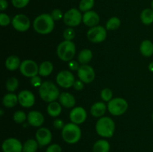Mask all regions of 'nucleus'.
<instances>
[{"mask_svg":"<svg viewBox=\"0 0 153 152\" xmlns=\"http://www.w3.org/2000/svg\"><path fill=\"white\" fill-rule=\"evenodd\" d=\"M33 28L37 33L43 35L50 34L55 28V20L51 14L42 13L34 19Z\"/></svg>","mask_w":153,"mask_h":152,"instance_id":"1","label":"nucleus"},{"mask_svg":"<svg viewBox=\"0 0 153 152\" xmlns=\"http://www.w3.org/2000/svg\"><path fill=\"white\" fill-rule=\"evenodd\" d=\"M39 95L45 102L55 101L60 96V92L56 85L52 81H44L38 89Z\"/></svg>","mask_w":153,"mask_h":152,"instance_id":"2","label":"nucleus"},{"mask_svg":"<svg viewBox=\"0 0 153 152\" xmlns=\"http://www.w3.org/2000/svg\"><path fill=\"white\" fill-rule=\"evenodd\" d=\"M95 128L99 136L104 138H111L114 134L115 123L111 118L102 116L97 120Z\"/></svg>","mask_w":153,"mask_h":152,"instance_id":"3","label":"nucleus"},{"mask_svg":"<svg viewBox=\"0 0 153 152\" xmlns=\"http://www.w3.org/2000/svg\"><path fill=\"white\" fill-rule=\"evenodd\" d=\"M61 136L64 142L68 144H76L82 137V131L79 125L70 122L66 124L61 130Z\"/></svg>","mask_w":153,"mask_h":152,"instance_id":"4","label":"nucleus"},{"mask_svg":"<svg viewBox=\"0 0 153 152\" xmlns=\"http://www.w3.org/2000/svg\"><path fill=\"white\" fill-rule=\"evenodd\" d=\"M76 51V45L73 41L64 40L57 47V55L62 61L70 62L74 58Z\"/></svg>","mask_w":153,"mask_h":152,"instance_id":"5","label":"nucleus"},{"mask_svg":"<svg viewBox=\"0 0 153 152\" xmlns=\"http://www.w3.org/2000/svg\"><path fill=\"white\" fill-rule=\"evenodd\" d=\"M108 110L111 115L119 116L124 114L127 111L128 104L126 99L123 98H112L108 102Z\"/></svg>","mask_w":153,"mask_h":152,"instance_id":"6","label":"nucleus"},{"mask_svg":"<svg viewBox=\"0 0 153 152\" xmlns=\"http://www.w3.org/2000/svg\"><path fill=\"white\" fill-rule=\"evenodd\" d=\"M82 18H83V15L81 13V10L73 7L68 10L64 13L63 20L65 25H67L68 27L73 28L82 23Z\"/></svg>","mask_w":153,"mask_h":152,"instance_id":"7","label":"nucleus"},{"mask_svg":"<svg viewBox=\"0 0 153 152\" xmlns=\"http://www.w3.org/2000/svg\"><path fill=\"white\" fill-rule=\"evenodd\" d=\"M87 37L91 43H102L105 41L107 37V29L101 25L92 27L87 32Z\"/></svg>","mask_w":153,"mask_h":152,"instance_id":"8","label":"nucleus"},{"mask_svg":"<svg viewBox=\"0 0 153 152\" xmlns=\"http://www.w3.org/2000/svg\"><path fill=\"white\" fill-rule=\"evenodd\" d=\"M19 71L23 76L31 78L39 74V66L32 60H25L21 62Z\"/></svg>","mask_w":153,"mask_h":152,"instance_id":"9","label":"nucleus"},{"mask_svg":"<svg viewBox=\"0 0 153 152\" xmlns=\"http://www.w3.org/2000/svg\"><path fill=\"white\" fill-rule=\"evenodd\" d=\"M75 81L74 75L69 70H62L56 76V82L58 86L65 89H69L73 86Z\"/></svg>","mask_w":153,"mask_h":152,"instance_id":"10","label":"nucleus"},{"mask_svg":"<svg viewBox=\"0 0 153 152\" xmlns=\"http://www.w3.org/2000/svg\"><path fill=\"white\" fill-rule=\"evenodd\" d=\"M78 77L79 80L85 83H90L95 79L96 72L94 69L88 64L81 65L79 70L77 71Z\"/></svg>","mask_w":153,"mask_h":152,"instance_id":"11","label":"nucleus"},{"mask_svg":"<svg viewBox=\"0 0 153 152\" xmlns=\"http://www.w3.org/2000/svg\"><path fill=\"white\" fill-rule=\"evenodd\" d=\"M12 26L16 31L19 32H25L30 28L31 22L26 15L16 14L13 17L11 21Z\"/></svg>","mask_w":153,"mask_h":152,"instance_id":"12","label":"nucleus"},{"mask_svg":"<svg viewBox=\"0 0 153 152\" xmlns=\"http://www.w3.org/2000/svg\"><path fill=\"white\" fill-rule=\"evenodd\" d=\"M23 145L16 138H7L2 142L1 149L3 152H22Z\"/></svg>","mask_w":153,"mask_h":152,"instance_id":"13","label":"nucleus"},{"mask_svg":"<svg viewBox=\"0 0 153 152\" xmlns=\"http://www.w3.org/2000/svg\"><path fill=\"white\" fill-rule=\"evenodd\" d=\"M19 104L25 108H30L35 103V97L32 92L29 90H22L18 94Z\"/></svg>","mask_w":153,"mask_h":152,"instance_id":"14","label":"nucleus"},{"mask_svg":"<svg viewBox=\"0 0 153 152\" xmlns=\"http://www.w3.org/2000/svg\"><path fill=\"white\" fill-rule=\"evenodd\" d=\"M87 111L82 107H73L70 113V119L71 122L78 125L84 123L87 119Z\"/></svg>","mask_w":153,"mask_h":152,"instance_id":"15","label":"nucleus"},{"mask_svg":"<svg viewBox=\"0 0 153 152\" xmlns=\"http://www.w3.org/2000/svg\"><path fill=\"white\" fill-rule=\"evenodd\" d=\"M36 140L39 146L43 147L49 145L52 142V134L51 131L46 128H40L36 132Z\"/></svg>","mask_w":153,"mask_h":152,"instance_id":"16","label":"nucleus"},{"mask_svg":"<svg viewBox=\"0 0 153 152\" xmlns=\"http://www.w3.org/2000/svg\"><path fill=\"white\" fill-rule=\"evenodd\" d=\"M100 18L98 13L94 10H89V11L85 12L82 18V22L86 26L92 28V27L97 26L100 23Z\"/></svg>","mask_w":153,"mask_h":152,"instance_id":"17","label":"nucleus"},{"mask_svg":"<svg viewBox=\"0 0 153 152\" xmlns=\"http://www.w3.org/2000/svg\"><path fill=\"white\" fill-rule=\"evenodd\" d=\"M27 120H28V123L31 126L39 128L44 122V116L40 112L32 110V111H30L27 115Z\"/></svg>","mask_w":153,"mask_h":152,"instance_id":"18","label":"nucleus"},{"mask_svg":"<svg viewBox=\"0 0 153 152\" xmlns=\"http://www.w3.org/2000/svg\"><path fill=\"white\" fill-rule=\"evenodd\" d=\"M59 103L61 106L66 107V108H73L76 105V98L70 92H62L60 94V96L58 98Z\"/></svg>","mask_w":153,"mask_h":152,"instance_id":"19","label":"nucleus"},{"mask_svg":"<svg viewBox=\"0 0 153 152\" xmlns=\"http://www.w3.org/2000/svg\"><path fill=\"white\" fill-rule=\"evenodd\" d=\"M108 107L104 102L98 101L96 102L91 106V114L95 118L102 117L107 110Z\"/></svg>","mask_w":153,"mask_h":152,"instance_id":"20","label":"nucleus"},{"mask_svg":"<svg viewBox=\"0 0 153 152\" xmlns=\"http://www.w3.org/2000/svg\"><path fill=\"white\" fill-rule=\"evenodd\" d=\"M19 103L18 95L13 92H9L4 95L2 98V104L7 108H13Z\"/></svg>","mask_w":153,"mask_h":152,"instance_id":"21","label":"nucleus"},{"mask_svg":"<svg viewBox=\"0 0 153 152\" xmlns=\"http://www.w3.org/2000/svg\"><path fill=\"white\" fill-rule=\"evenodd\" d=\"M140 52L143 56L149 58L153 55V43L149 40H144L140 46Z\"/></svg>","mask_w":153,"mask_h":152,"instance_id":"22","label":"nucleus"},{"mask_svg":"<svg viewBox=\"0 0 153 152\" xmlns=\"http://www.w3.org/2000/svg\"><path fill=\"white\" fill-rule=\"evenodd\" d=\"M20 60L16 55H10L6 59L5 67L9 71H15L20 66Z\"/></svg>","mask_w":153,"mask_h":152,"instance_id":"23","label":"nucleus"},{"mask_svg":"<svg viewBox=\"0 0 153 152\" xmlns=\"http://www.w3.org/2000/svg\"><path fill=\"white\" fill-rule=\"evenodd\" d=\"M53 64L50 61H43L39 66V75L42 77H47L53 71Z\"/></svg>","mask_w":153,"mask_h":152,"instance_id":"24","label":"nucleus"},{"mask_svg":"<svg viewBox=\"0 0 153 152\" xmlns=\"http://www.w3.org/2000/svg\"><path fill=\"white\" fill-rule=\"evenodd\" d=\"M46 110H47L48 114L50 116H52V117H58L61 114V110H62L61 104L56 101H52V102L49 103Z\"/></svg>","mask_w":153,"mask_h":152,"instance_id":"25","label":"nucleus"},{"mask_svg":"<svg viewBox=\"0 0 153 152\" xmlns=\"http://www.w3.org/2000/svg\"><path fill=\"white\" fill-rule=\"evenodd\" d=\"M110 148V143L107 140L100 139L94 143L93 152H109Z\"/></svg>","mask_w":153,"mask_h":152,"instance_id":"26","label":"nucleus"},{"mask_svg":"<svg viewBox=\"0 0 153 152\" xmlns=\"http://www.w3.org/2000/svg\"><path fill=\"white\" fill-rule=\"evenodd\" d=\"M92 58L93 53L91 50L88 49H82L79 53V55H78V62L82 64V65L88 64V63L91 62Z\"/></svg>","mask_w":153,"mask_h":152,"instance_id":"27","label":"nucleus"},{"mask_svg":"<svg viewBox=\"0 0 153 152\" xmlns=\"http://www.w3.org/2000/svg\"><path fill=\"white\" fill-rule=\"evenodd\" d=\"M140 20L146 25L153 23V10L152 8H145L140 13Z\"/></svg>","mask_w":153,"mask_h":152,"instance_id":"28","label":"nucleus"},{"mask_svg":"<svg viewBox=\"0 0 153 152\" xmlns=\"http://www.w3.org/2000/svg\"><path fill=\"white\" fill-rule=\"evenodd\" d=\"M38 142L34 139H28L23 144L22 152H36L38 148Z\"/></svg>","mask_w":153,"mask_h":152,"instance_id":"29","label":"nucleus"},{"mask_svg":"<svg viewBox=\"0 0 153 152\" xmlns=\"http://www.w3.org/2000/svg\"><path fill=\"white\" fill-rule=\"evenodd\" d=\"M120 19L117 16H113L107 21L105 28L107 29V31H114V30H117V28H119V27L120 26Z\"/></svg>","mask_w":153,"mask_h":152,"instance_id":"30","label":"nucleus"},{"mask_svg":"<svg viewBox=\"0 0 153 152\" xmlns=\"http://www.w3.org/2000/svg\"><path fill=\"white\" fill-rule=\"evenodd\" d=\"M6 89L8 92H13L17 89L19 86V80L16 77H9L6 81Z\"/></svg>","mask_w":153,"mask_h":152,"instance_id":"31","label":"nucleus"},{"mask_svg":"<svg viewBox=\"0 0 153 152\" xmlns=\"http://www.w3.org/2000/svg\"><path fill=\"white\" fill-rule=\"evenodd\" d=\"M94 0H81L79 3V10L82 12H87L91 10V9L94 7Z\"/></svg>","mask_w":153,"mask_h":152,"instance_id":"32","label":"nucleus"},{"mask_svg":"<svg viewBox=\"0 0 153 152\" xmlns=\"http://www.w3.org/2000/svg\"><path fill=\"white\" fill-rule=\"evenodd\" d=\"M13 119L16 123L22 124L27 119V116L25 112L22 111V110H17L13 113Z\"/></svg>","mask_w":153,"mask_h":152,"instance_id":"33","label":"nucleus"},{"mask_svg":"<svg viewBox=\"0 0 153 152\" xmlns=\"http://www.w3.org/2000/svg\"><path fill=\"white\" fill-rule=\"evenodd\" d=\"M101 98L105 102H109L113 98V92L109 88H104L100 92Z\"/></svg>","mask_w":153,"mask_h":152,"instance_id":"34","label":"nucleus"},{"mask_svg":"<svg viewBox=\"0 0 153 152\" xmlns=\"http://www.w3.org/2000/svg\"><path fill=\"white\" fill-rule=\"evenodd\" d=\"M63 37H64V40H70L72 41L76 37V31L71 27H68L66 28L63 32Z\"/></svg>","mask_w":153,"mask_h":152,"instance_id":"35","label":"nucleus"},{"mask_svg":"<svg viewBox=\"0 0 153 152\" xmlns=\"http://www.w3.org/2000/svg\"><path fill=\"white\" fill-rule=\"evenodd\" d=\"M30 0H11L12 4L16 8H23L28 5Z\"/></svg>","mask_w":153,"mask_h":152,"instance_id":"36","label":"nucleus"},{"mask_svg":"<svg viewBox=\"0 0 153 152\" xmlns=\"http://www.w3.org/2000/svg\"><path fill=\"white\" fill-rule=\"evenodd\" d=\"M11 22L10 16L4 13H0V25L1 26H7Z\"/></svg>","mask_w":153,"mask_h":152,"instance_id":"37","label":"nucleus"},{"mask_svg":"<svg viewBox=\"0 0 153 152\" xmlns=\"http://www.w3.org/2000/svg\"><path fill=\"white\" fill-rule=\"evenodd\" d=\"M64 15L63 14L62 11L60 9H54L51 13V16H52V19L55 21H58L60 19L64 18Z\"/></svg>","mask_w":153,"mask_h":152,"instance_id":"38","label":"nucleus"},{"mask_svg":"<svg viewBox=\"0 0 153 152\" xmlns=\"http://www.w3.org/2000/svg\"><path fill=\"white\" fill-rule=\"evenodd\" d=\"M30 83H31V86H34V87H37L39 88L42 84V80L40 76L36 75L34 76V77H31V80H30Z\"/></svg>","mask_w":153,"mask_h":152,"instance_id":"39","label":"nucleus"},{"mask_svg":"<svg viewBox=\"0 0 153 152\" xmlns=\"http://www.w3.org/2000/svg\"><path fill=\"white\" fill-rule=\"evenodd\" d=\"M62 148L58 144H52L50 145L49 147L46 148V152H61Z\"/></svg>","mask_w":153,"mask_h":152,"instance_id":"40","label":"nucleus"},{"mask_svg":"<svg viewBox=\"0 0 153 152\" xmlns=\"http://www.w3.org/2000/svg\"><path fill=\"white\" fill-rule=\"evenodd\" d=\"M53 126L57 130H62L65 126L64 121L61 119H55L53 122Z\"/></svg>","mask_w":153,"mask_h":152,"instance_id":"41","label":"nucleus"},{"mask_svg":"<svg viewBox=\"0 0 153 152\" xmlns=\"http://www.w3.org/2000/svg\"><path fill=\"white\" fill-rule=\"evenodd\" d=\"M68 66L70 69L72 70V71H78L79 67H80L79 62H77V61H73V60H72V61H70V62H69Z\"/></svg>","mask_w":153,"mask_h":152,"instance_id":"42","label":"nucleus"},{"mask_svg":"<svg viewBox=\"0 0 153 152\" xmlns=\"http://www.w3.org/2000/svg\"><path fill=\"white\" fill-rule=\"evenodd\" d=\"M84 84H85V83L82 82L81 80H76V81L74 82V84H73V86L74 87V89H76V90L80 91L84 89Z\"/></svg>","mask_w":153,"mask_h":152,"instance_id":"43","label":"nucleus"},{"mask_svg":"<svg viewBox=\"0 0 153 152\" xmlns=\"http://www.w3.org/2000/svg\"><path fill=\"white\" fill-rule=\"evenodd\" d=\"M8 7V3L6 0H0V10L4 11Z\"/></svg>","mask_w":153,"mask_h":152,"instance_id":"44","label":"nucleus"},{"mask_svg":"<svg viewBox=\"0 0 153 152\" xmlns=\"http://www.w3.org/2000/svg\"><path fill=\"white\" fill-rule=\"evenodd\" d=\"M148 69H149V70L151 72H153V61H152V62H151L149 64Z\"/></svg>","mask_w":153,"mask_h":152,"instance_id":"45","label":"nucleus"},{"mask_svg":"<svg viewBox=\"0 0 153 152\" xmlns=\"http://www.w3.org/2000/svg\"><path fill=\"white\" fill-rule=\"evenodd\" d=\"M151 8L153 10V0L152 1V2H151Z\"/></svg>","mask_w":153,"mask_h":152,"instance_id":"46","label":"nucleus"},{"mask_svg":"<svg viewBox=\"0 0 153 152\" xmlns=\"http://www.w3.org/2000/svg\"><path fill=\"white\" fill-rule=\"evenodd\" d=\"M152 121H153V113H152Z\"/></svg>","mask_w":153,"mask_h":152,"instance_id":"47","label":"nucleus"}]
</instances>
